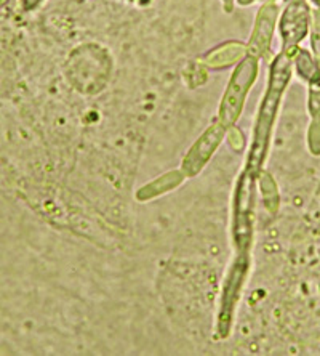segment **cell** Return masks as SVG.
Instances as JSON below:
<instances>
[{"mask_svg":"<svg viewBox=\"0 0 320 356\" xmlns=\"http://www.w3.org/2000/svg\"><path fill=\"white\" fill-rule=\"evenodd\" d=\"M7 2H8V0H0V8H2V7H3V5H5V3H7Z\"/></svg>","mask_w":320,"mask_h":356,"instance_id":"17","label":"cell"},{"mask_svg":"<svg viewBox=\"0 0 320 356\" xmlns=\"http://www.w3.org/2000/svg\"><path fill=\"white\" fill-rule=\"evenodd\" d=\"M183 178H185L183 172H170V174H167L162 178H157V180L152 181L151 185L141 188L138 191V199H151L159 195H164V193L170 191L171 188L180 185Z\"/></svg>","mask_w":320,"mask_h":356,"instance_id":"9","label":"cell"},{"mask_svg":"<svg viewBox=\"0 0 320 356\" xmlns=\"http://www.w3.org/2000/svg\"><path fill=\"white\" fill-rule=\"evenodd\" d=\"M42 2L44 0H21V7H23L24 12H31V10L37 8Z\"/></svg>","mask_w":320,"mask_h":356,"instance_id":"14","label":"cell"},{"mask_svg":"<svg viewBox=\"0 0 320 356\" xmlns=\"http://www.w3.org/2000/svg\"><path fill=\"white\" fill-rule=\"evenodd\" d=\"M309 148L312 154H320V119L314 120L309 129Z\"/></svg>","mask_w":320,"mask_h":356,"instance_id":"13","label":"cell"},{"mask_svg":"<svg viewBox=\"0 0 320 356\" xmlns=\"http://www.w3.org/2000/svg\"><path fill=\"white\" fill-rule=\"evenodd\" d=\"M293 60H295L298 76H300L301 79L308 81V82L311 81L320 70V66L317 65L316 61H314L312 55L306 50H296V54H295V56H293Z\"/></svg>","mask_w":320,"mask_h":356,"instance_id":"10","label":"cell"},{"mask_svg":"<svg viewBox=\"0 0 320 356\" xmlns=\"http://www.w3.org/2000/svg\"><path fill=\"white\" fill-rule=\"evenodd\" d=\"M295 54L293 51L282 50L271 65L269 83H267L266 95L263 102H261L258 114H256L253 138H251L249 156H246V162L244 167L245 170H249L255 175L261 174V169H263V164L266 161L280 99L292 77V61Z\"/></svg>","mask_w":320,"mask_h":356,"instance_id":"1","label":"cell"},{"mask_svg":"<svg viewBox=\"0 0 320 356\" xmlns=\"http://www.w3.org/2000/svg\"><path fill=\"white\" fill-rule=\"evenodd\" d=\"M311 21V10L306 0H293L280 17V35L283 51H296V45L306 38Z\"/></svg>","mask_w":320,"mask_h":356,"instance_id":"6","label":"cell"},{"mask_svg":"<svg viewBox=\"0 0 320 356\" xmlns=\"http://www.w3.org/2000/svg\"><path fill=\"white\" fill-rule=\"evenodd\" d=\"M277 15H279V7L272 0L266 2L258 10L253 33H251L250 42L246 45V55L255 56L258 60L266 58L271 49L272 35H274Z\"/></svg>","mask_w":320,"mask_h":356,"instance_id":"7","label":"cell"},{"mask_svg":"<svg viewBox=\"0 0 320 356\" xmlns=\"http://www.w3.org/2000/svg\"><path fill=\"white\" fill-rule=\"evenodd\" d=\"M250 271V252H235L230 261L228 273L223 281L221 300H219L217 318V336L218 339H228L233 329L234 313L237 307L240 294H242L246 277Z\"/></svg>","mask_w":320,"mask_h":356,"instance_id":"3","label":"cell"},{"mask_svg":"<svg viewBox=\"0 0 320 356\" xmlns=\"http://www.w3.org/2000/svg\"><path fill=\"white\" fill-rule=\"evenodd\" d=\"M224 2V5H226V10L228 12H230V10H233V3H234V0H223Z\"/></svg>","mask_w":320,"mask_h":356,"instance_id":"16","label":"cell"},{"mask_svg":"<svg viewBox=\"0 0 320 356\" xmlns=\"http://www.w3.org/2000/svg\"><path fill=\"white\" fill-rule=\"evenodd\" d=\"M258 175L242 170L237 178L233 204V243L235 252H250L255 223V181Z\"/></svg>","mask_w":320,"mask_h":356,"instance_id":"2","label":"cell"},{"mask_svg":"<svg viewBox=\"0 0 320 356\" xmlns=\"http://www.w3.org/2000/svg\"><path fill=\"white\" fill-rule=\"evenodd\" d=\"M311 45L314 56L320 61V5H316L311 12Z\"/></svg>","mask_w":320,"mask_h":356,"instance_id":"12","label":"cell"},{"mask_svg":"<svg viewBox=\"0 0 320 356\" xmlns=\"http://www.w3.org/2000/svg\"><path fill=\"white\" fill-rule=\"evenodd\" d=\"M255 0H237L239 5H249V3H253ZM264 2H271V0H264Z\"/></svg>","mask_w":320,"mask_h":356,"instance_id":"15","label":"cell"},{"mask_svg":"<svg viewBox=\"0 0 320 356\" xmlns=\"http://www.w3.org/2000/svg\"><path fill=\"white\" fill-rule=\"evenodd\" d=\"M226 125H223L219 120H217L213 125L201 135L196 143L191 146V149L187 151L185 161L181 164V172L185 177H194L201 172L203 167L207 165L210 158L214 154V151L218 149V146L221 145L223 138L226 137L228 132Z\"/></svg>","mask_w":320,"mask_h":356,"instance_id":"5","label":"cell"},{"mask_svg":"<svg viewBox=\"0 0 320 356\" xmlns=\"http://www.w3.org/2000/svg\"><path fill=\"white\" fill-rule=\"evenodd\" d=\"M256 76H258V58L245 55L230 76L228 88L223 95L221 104H219L218 120L228 129L237 122L244 109L246 93L255 83Z\"/></svg>","mask_w":320,"mask_h":356,"instance_id":"4","label":"cell"},{"mask_svg":"<svg viewBox=\"0 0 320 356\" xmlns=\"http://www.w3.org/2000/svg\"><path fill=\"white\" fill-rule=\"evenodd\" d=\"M246 55V45L240 44V42H228V44L219 45L218 49H214L213 51L207 54L205 58H203V63L207 66L214 67H226L229 65H234L244 58Z\"/></svg>","mask_w":320,"mask_h":356,"instance_id":"8","label":"cell"},{"mask_svg":"<svg viewBox=\"0 0 320 356\" xmlns=\"http://www.w3.org/2000/svg\"><path fill=\"white\" fill-rule=\"evenodd\" d=\"M309 113L314 119H320V70L309 81Z\"/></svg>","mask_w":320,"mask_h":356,"instance_id":"11","label":"cell"}]
</instances>
